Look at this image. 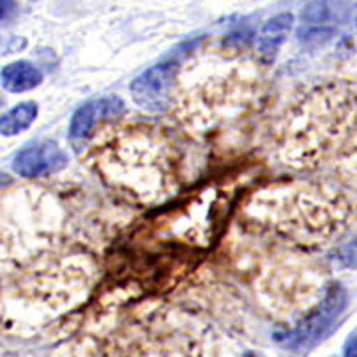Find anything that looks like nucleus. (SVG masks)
Here are the masks:
<instances>
[{
  "instance_id": "obj_1",
  "label": "nucleus",
  "mask_w": 357,
  "mask_h": 357,
  "mask_svg": "<svg viewBox=\"0 0 357 357\" xmlns=\"http://www.w3.org/2000/svg\"><path fill=\"white\" fill-rule=\"evenodd\" d=\"M354 114V102L342 89H326L312 96L292 119L286 151L296 161H312L340 139Z\"/></svg>"
},
{
  "instance_id": "obj_2",
  "label": "nucleus",
  "mask_w": 357,
  "mask_h": 357,
  "mask_svg": "<svg viewBox=\"0 0 357 357\" xmlns=\"http://www.w3.org/2000/svg\"><path fill=\"white\" fill-rule=\"evenodd\" d=\"M102 163L107 177L145 197L157 195L169 178L165 151L149 139L131 137V141H119L117 147L114 145L105 151Z\"/></svg>"
},
{
  "instance_id": "obj_3",
  "label": "nucleus",
  "mask_w": 357,
  "mask_h": 357,
  "mask_svg": "<svg viewBox=\"0 0 357 357\" xmlns=\"http://www.w3.org/2000/svg\"><path fill=\"white\" fill-rule=\"evenodd\" d=\"M347 306V292L342 284H333L328 288L324 300L316 310H312L306 318L298 321L292 330L278 332L274 335V342L294 354H302L318 345L340 326V318Z\"/></svg>"
},
{
  "instance_id": "obj_4",
  "label": "nucleus",
  "mask_w": 357,
  "mask_h": 357,
  "mask_svg": "<svg viewBox=\"0 0 357 357\" xmlns=\"http://www.w3.org/2000/svg\"><path fill=\"white\" fill-rule=\"evenodd\" d=\"M197 48V40L181 44L177 50L171 52L165 60L159 64L151 66L143 74L131 82V98L139 105L141 109L151 112V114H161L173 102V96L178 88V72L181 66L187 60L189 52Z\"/></svg>"
},
{
  "instance_id": "obj_5",
  "label": "nucleus",
  "mask_w": 357,
  "mask_h": 357,
  "mask_svg": "<svg viewBox=\"0 0 357 357\" xmlns=\"http://www.w3.org/2000/svg\"><path fill=\"white\" fill-rule=\"evenodd\" d=\"M126 357H217L203 335L189 330H167L145 337Z\"/></svg>"
},
{
  "instance_id": "obj_6",
  "label": "nucleus",
  "mask_w": 357,
  "mask_h": 357,
  "mask_svg": "<svg viewBox=\"0 0 357 357\" xmlns=\"http://www.w3.org/2000/svg\"><path fill=\"white\" fill-rule=\"evenodd\" d=\"M68 163V155L52 141H40L28 145L14 157V171L24 178H38L52 175Z\"/></svg>"
},
{
  "instance_id": "obj_7",
  "label": "nucleus",
  "mask_w": 357,
  "mask_h": 357,
  "mask_svg": "<svg viewBox=\"0 0 357 357\" xmlns=\"http://www.w3.org/2000/svg\"><path fill=\"white\" fill-rule=\"evenodd\" d=\"M123 112H126V103L117 96H107V98H100V100H91V102L84 103L72 115L70 137L74 141L88 139L100 126H103L105 121L117 119Z\"/></svg>"
},
{
  "instance_id": "obj_8",
  "label": "nucleus",
  "mask_w": 357,
  "mask_h": 357,
  "mask_svg": "<svg viewBox=\"0 0 357 357\" xmlns=\"http://www.w3.org/2000/svg\"><path fill=\"white\" fill-rule=\"evenodd\" d=\"M292 14H278L262 26L258 34V54L264 60H274L286 36L292 30Z\"/></svg>"
},
{
  "instance_id": "obj_9",
  "label": "nucleus",
  "mask_w": 357,
  "mask_h": 357,
  "mask_svg": "<svg viewBox=\"0 0 357 357\" xmlns=\"http://www.w3.org/2000/svg\"><path fill=\"white\" fill-rule=\"evenodd\" d=\"M0 79L6 91L10 93H24L28 89L38 88L42 84V72L34 64L18 60L13 64L4 66L0 72Z\"/></svg>"
},
{
  "instance_id": "obj_10",
  "label": "nucleus",
  "mask_w": 357,
  "mask_h": 357,
  "mask_svg": "<svg viewBox=\"0 0 357 357\" xmlns=\"http://www.w3.org/2000/svg\"><path fill=\"white\" fill-rule=\"evenodd\" d=\"M38 117V105L34 102H24L14 105L4 115H0V135L13 137L30 128Z\"/></svg>"
},
{
  "instance_id": "obj_11",
  "label": "nucleus",
  "mask_w": 357,
  "mask_h": 357,
  "mask_svg": "<svg viewBox=\"0 0 357 357\" xmlns=\"http://www.w3.org/2000/svg\"><path fill=\"white\" fill-rule=\"evenodd\" d=\"M335 262H337L340 266L357 268V238L337 248V252H335Z\"/></svg>"
},
{
  "instance_id": "obj_12",
  "label": "nucleus",
  "mask_w": 357,
  "mask_h": 357,
  "mask_svg": "<svg viewBox=\"0 0 357 357\" xmlns=\"http://www.w3.org/2000/svg\"><path fill=\"white\" fill-rule=\"evenodd\" d=\"M302 16L307 22H324L330 18V6L326 2H312L310 6L304 8Z\"/></svg>"
},
{
  "instance_id": "obj_13",
  "label": "nucleus",
  "mask_w": 357,
  "mask_h": 357,
  "mask_svg": "<svg viewBox=\"0 0 357 357\" xmlns=\"http://www.w3.org/2000/svg\"><path fill=\"white\" fill-rule=\"evenodd\" d=\"M333 36V30L332 28H310V30H302L300 32V38L304 40V42H312V40H316V44H326L328 40Z\"/></svg>"
},
{
  "instance_id": "obj_14",
  "label": "nucleus",
  "mask_w": 357,
  "mask_h": 357,
  "mask_svg": "<svg viewBox=\"0 0 357 357\" xmlns=\"http://www.w3.org/2000/svg\"><path fill=\"white\" fill-rule=\"evenodd\" d=\"M344 357H357V333H351L344 345Z\"/></svg>"
},
{
  "instance_id": "obj_15",
  "label": "nucleus",
  "mask_w": 357,
  "mask_h": 357,
  "mask_svg": "<svg viewBox=\"0 0 357 357\" xmlns=\"http://www.w3.org/2000/svg\"><path fill=\"white\" fill-rule=\"evenodd\" d=\"M14 10V2H0V20H4Z\"/></svg>"
},
{
  "instance_id": "obj_16",
  "label": "nucleus",
  "mask_w": 357,
  "mask_h": 357,
  "mask_svg": "<svg viewBox=\"0 0 357 357\" xmlns=\"http://www.w3.org/2000/svg\"><path fill=\"white\" fill-rule=\"evenodd\" d=\"M10 183V177L6 173H0V187H6Z\"/></svg>"
},
{
  "instance_id": "obj_17",
  "label": "nucleus",
  "mask_w": 357,
  "mask_h": 357,
  "mask_svg": "<svg viewBox=\"0 0 357 357\" xmlns=\"http://www.w3.org/2000/svg\"><path fill=\"white\" fill-rule=\"evenodd\" d=\"M244 357H262V356H258V354H246Z\"/></svg>"
},
{
  "instance_id": "obj_18",
  "label": "nucleus",
  "mask_w": 357,
  "mask_h": 357,
  "mask_svg": "<svg viewBox=\"0 0 357 357\" xmlns=\"http://www.w3.org/2000/svg\"><path fill=\"white\" fill-rule=\"evenodd\" d=\"M0 107H2V98H0Z\"/></svg>"
}]
</instances>
